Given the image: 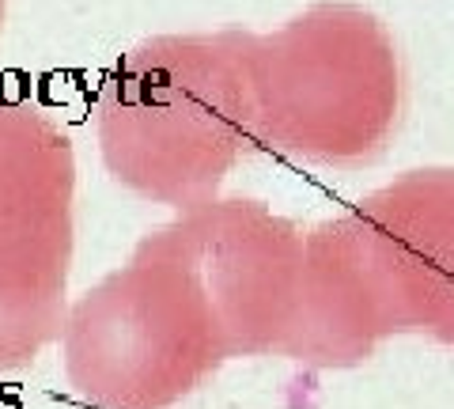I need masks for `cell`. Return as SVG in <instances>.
I'll return each instance as SVG.
<instances>
[{"label": "cell", "instance_id": "6da1fadb", "mask_svg": "<svg viewBox=\"0 0 454 409\" xmlns=\"http://www.w3.org/2000/svg\"><path fill=\"white\" fill-rule=\"evenodd\" d=\"M110 178L155 205L212 201L223 178L262 152L254 35H170L137 46L95 106Z\"/></svg>", "mask_w": 454, "mask_h": 409}, {"label": "cell", "instance_id": "5b68a950", "mask_svg": "<svg viewBox=\"0 0 454 409\" xmlns=\"http://www.w3.org/2000/svg\"><path fill=\"white\" fill-rule=\"evenodd\" d=\"M337 220L382 337L454 345V167L405 171Z\"/></svg>", "mask_w": 454, "mask_h": 409}, {"label": "cell", "instance_id": "7a4b0ae2", "mask_svg": "<svg viewBox=\"0 0 454 409\" xmlns=\"http://www.w3.org/2000/svg\"><path fill=\"white\" fill-rule=\"evenodd\" d=\"M61 357L91 409H170L235 357L223 300L178 220L68 307Z\"/></svg>", "mask_w": 454, "mask_h": 409}, {"label": "cell", "instance_id": "277c9868", "mask_svg": "<svg viewBox=\"0 0 454 409\" xmlns=\"http://www.w3.org/2000/svg\"><path fill=\"white\" fill-rule=\"evenodd\" d=\"M76 250V148L31 103H0V372L65 330Z\"/></svg>", "mask_w": 454, "mask_h": 409}, {"label": "cell", "instance_id": "3957f363", "mask_svg": "<svg viewBox=\"0 0 454 409\" xmlns=\"http://www.w3.org/2000/svg\"><path fill=\"white\" fill-rule=\"evenodd\" d=\"M262 145L325 167L375 160L397 133L405 76L372 12L318 4L277 35H254Z\"/></svg>", "mask_w": 454, "mask_h": 409}, {"label": "cell", "instance_id": "8992f818", "mask_svg": "<svg viewBox=\"0 0 454 409\" xmlns=\"http://www.w3.org/2000/svg\"><path fill=\"white\" fill-rule=\"evenodd\" d=\"M0 20H4V0H0Z\"/></svg>", "mask_w": 454, "mask_h": 409}]
</instances>
